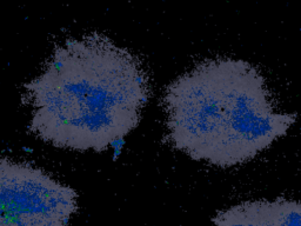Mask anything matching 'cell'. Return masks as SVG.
<instances>
[{
    "label": "cell",
    "mask_w": 301,
    "mask_h": 226,
    "mask_svg": "<svg viewBox=\"0 0 301 226\" xmlns=\"http://www.w3.org/2000/svg\"><path fill=\"white\" fill-rule=\"evenodd\" d=\"M78 196L41 168L0 158V226H67Z\"/></svg>",
    "instance_id": "3957f363"
},
{
    "label": "cell",
    "mask_w": 301,
    "mask_h": 226,
    "mask_svg": "<svg viewBox=\"0 0 301 226\" xmlns=\"http://www.w3.org/2000/svg\"><path fill=\"white\" fill-rule=\"evenodd\" d=\"M166 141L194 160L228 168L247 163L286 136L296 113L277 109L254 65L219 57L165 88Z\"/></svg>",
    "instance_id": "7a4b0ae2"
},
{
    "label": "cell",
    "mask_w": 301,
    "mask_h": 226,
    "mask_svg": "<svg viewBox=\"0 0 301 226\" xmlns=\"http://www.w3.org/2000/svg\"><path fill=\"white\" fill-rule=\"evenodd\" d=\"M150 93L140 59L94 32L54 47L40 75L24 85L22 101L37 138L102 152L139 125Z\"/></svg>",
    "instance_id": "6da1fadb"
},
{
    "label": "cell",
    "mask_w": 301,
    "mask_h": 226,
    "mask_svg": "<svg viewBox=\"0 0 301 226\" xmlns=\"http://www.w3.org/2000/svg\"><path fill=\"white\" fill-rule=\"evenodd\" d=\"M213 226H301V202L280 197L251 200L219 211Z\"/></svg>",
    "instance_id": "277c9868"
}]
</instances>
